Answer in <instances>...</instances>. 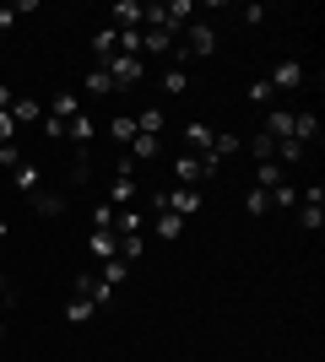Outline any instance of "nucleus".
<instances>
[{"mask_svg": "<svg viewBox=\"0 0 325 362\" xmlns=\"http://www.w3.org/2000/svg\"><path fill=\"white\" fill-rule=\"evenodd\" d=\"M173 179L185 184V189H195V184L217 179V163L212 157H195V151H179V157H173Z\"/></svg>", "mask_w": 325, "mask_h": 362, "instance_id": "f257e3e1", "label": "nucleus"}, {"mask_svg": "<svg viewBox=\"0 0 325 362\" xmlns=\"http://www.w3.org/2000/svg\"><path fill=\"white\" fill-rule=\"evenodd\" d=\"M71 298H87L93 308H108V303H114V287H108L98 271H81V276H71Z\"/></svg>", "mask_w": 325, "mask_h": 362, "instance_id": "f03ea898", "label": "nucleus"}, {"mask_svg": "<svg viewBox=\"0 0 325 362\" xmlns=\"http://www.w3.org/2000/svg\"><path fill=\"white\" fill-rule=\"evenodd\" d=\"M108 76H114V92H136L147 65H141V54H114V60H108Z\"/></svg>", "mask_w": 325, "mask_h": 362, "instance_id": "7ed1b4c3", "label": "nucleus"}, {"mask_svg": "<svg viewBox=\"0 0 325 362\" xmlns=\"http://www.w3.org/2000/svg\"><path fill=\"white\" fill-rule=\"evenodd\" d=\"M212 49H217V28H212V22H190V28H185V49H179V60H185V54H190V60H206Z\"/></svg>", "mask_w": 325, "mask_h": 362, "instance_id": "20e7f679", "label": "nucleus"}, {"mask_svg": "<svg viewBox=\"0 0 325 362\" xmlns=\"http://www.w3.org/2000/svg\"><path fill=\"white\" fill-rule=\"evenodd\" d=\"M266 81H271V92H298V87H304V65H298V60H277Z\"/></svg>", "mask_w": 325, "mask_h": 362, "instance_id": "39448f33", "label": "nucleus"}, {"mask_svg": "<svg viewBox=\"0 0 325 362\" xmlns=\"http://www.w3.org/2000/svg\"><path fill=\"white\" fill-rule=\"evenodd\" d=\"M136 195H141L136 173H114V184H108V206H136Z\"/></svg>", "mask_w": 325, "mask_h": 362, "instance_id": "423d86ee", "label": "nucleus"}, {"mask_svg": "<svg viewBox=\"0 0 325 362\" xmlns=\"http://www.w3.org/2000/svg\"><path fill=\"white\" fill-rule=\"evenodd\" d=\"M108 16H114V33H141V0H120Z\"/></svg>", "mask_w": 325, "mask_h": 362, "instance_id": "0eeeda50", "label": "nucleus"}, {"mask_svg": "<svg viewBox=\"0 0 325 362\" xmlns=\"http://www.w3.org/2000/svg\"><path fill=\"white\" fill-rule=\"evenodd\" d=\"M141 54H173V33L169 28H141Z\"/></svg>", "mask_w": 325, "mask_h": 362, "instance_id": "6e6552de", "label": "nucleus"}, {"mask_svg": "<svg viewBox=\"0 0 325 362\" xmlns=\"http://www.w3.org/2000/svg\"><path fill=\"white\" fill-rule=\"evenodd\" d=\"M261 136H271V141H293V114H287V108H271Z\"/></svg>", "mask_w": 325, "mask_h": 362, "instance_id": "1a4fd4ad", "label": "nucleus"}, {"mask_svg": "<svg viewBox=\"0 0 325 362\" xmlns=\"http://www.w3.org/2000/svg\"><path fill=\"white\" fill-rule=\"evenodd\" d=\"M93 54H98V65H108L114 54H120V33H114V28H98L93 33Z\"/></svg>", "mask_w": 325, "mask_h": 362, "instance_id": "9d476101", "label": "nucleus"}, {"mask_svg": "<svg viewBox=\"0 0 325 362\" xmlns=\"http://www.w3.org/2000/svg\"><path fill=\"white\" fill-rule=\"evenodd\" d=\"M87 255H93L98 265H103V259H120V238H114V233H93V238H87Z\"/></svg>", "mask_w": 325, "mask_h": 362, "instance_id": "9b49d317", "label": "nucleus"}, {"mask_svg": "<svg viewBox=\"0 0 325 362\" xmlns=\"http://www.w3.org/2000/svg\"><path fill=\"white\" fill-rule=\"evenodd\" d=\"M163 124H169V114H163V108H141V114H136V130H141V136H157V141H163Z\"/></svg>", "mask_w": 325, "mask_h": 362, "instance_id": "f8f14e48", "label": "nucleus"}, {"mask_svg": "<svg viewBox=\"0 0 325 362\" xmlns=\"http://www.w3.org/2000/svg\"><path fill=\"white\" fill-rule=\"evenodd\" d=\"M93 136H98V124H93V114H87V108H81L76 119L65 124V141H76V146H87V141H93Z\"/></svg>", "mask_w": 325, "mask_h": 362, "instance_id": "ddd939ff", "label": "nucleus"}, {"mask_svg": "<svg viewBox=\"0 0 325 362\" xmlns=\"http://www.w3.org/2000/svg\"><path fill=\"white\" fill-rule=\"evenodd\" d=\"M11 119L16 124H38L44 119V103H38V98H11Z\"/></svg>", "mask_w": 325, "mask_h": 362, "instance_id": "4468645a", "label": "nucleus"}, {"mask_svg": "<svg viewBox=\"0 0 325 362\" xmlns=\"http://www.w3.org/2000/svg\"><path fill=\"white\" fill-rule=\"evenodd\" d=\"M108 141L130 146V141H136V114H114V119H108Z\"/></svg>", "mask_w": 325, "mask_h": 362, "instance_id": "2eb2a0df", "label": "nucleus"}, {"mask_svg": "<svg viewBox=\"0 0 325 362\" xmlns=\"http://www.w3.org/2000/svg\"><path fill=\"white\" fill-rule=\"evenodd\" d=\"M11 184H16V189H22V195H38V168H33L28 157H22V163L11 168Z\"/></svg>", "mask_w": 325, "mask_h": 362, "instance_id": "dca6fc26", "label": "nucleus"}, {"mask_svg": "<svg viewBox=\"0 0 325 362\" xmlns=\"http://www.w3.org/2000/svg\"><path fill=\"white\" fill-rule=\"evenodd\" d=\"M255 179H261L255 189H266V195H271V189H282V184H287V168H282V163H261V173H255Z\"/></svg>", "mask_w": 325, "mask_h": 362, "instance_id": "f3484780", "label": "nucleus"}, {"mask_svg": "<svg viewBox=\"0 0 325 362\" xmlns=\"http://www.w3.org/2000/svg\"><path fill=\"white\" fill-rule=\"evenodd\" d=\"M239 146H244V141L233 136V130H217V136H212V151H206V157H212V163H222V157H233Z\"/></svg>", "mask_w": 325, "mask_h": 362, "instance_id": "a211bd4d", "label": "nucleus"}, {"mask_svg": "<svg viewBox=\"0 0 325 362\" xmlns=\"http://www.w3.org/2000/svg\"><path fill=\"white\" fill-rule=\"evenodd\" d=\"M125 233H141V211L136 206H114V238H125Z\"/></svg>", "mask_w": 325, "mask_h": 362, "instance_id": "6ab92c4d", "label": "nucleus"}, {"mask_svg": "<svg viewBox=\"0 0 325 362\" xmlns=\"http://www.w3.org/2000/svg\"><path fill=\"white\" fill-rule=\"evenodd\" d=\"M87 92H93V98H114V76H108V65H93V71H87Z\"/></svg>", "mask_w": 325, "mask_h": 362, "instance_id": "aec40b11", "label": "nucleus"}, {"mask_svg": "<svg viewBox=\"0 0 325 362\" xmlns=\"http://www.w3.org/2000/svg\"><path fill=\"white\" fill-rule=\"evenodd\" d=\"M125 151H130L136 163H152L157 151H163V141H157V136H141V130H136V141H130V146H125Z\"/></svg>", "mask_w": 325, "mask_h": 362, "instance_id": "412c9836", "label": "nucleus"}, {"mask_svg": "<svg viewBox=\"0 0 325 362\" xmlns=\"http://www.w3.org/2000/svg\"><path fill=\"white\" fill-rule=\"evenodd\" d=\"M212 136H217L212 124H185V141L195 146V157H206V151H212Z\"/></svg>", "mask_w": 325, "mask_h": 362, "instance_id": "4be33fe9", "label": "nucleus"}, {"mask_svg": "<svg viewBox=\"0 0 325 362\" xmlns=\"http://www.w3.org/2000/svg\"><path fill=\"white\" fill-rule=\"evenodd\" d=\"M314 136H320V119H314V114H293V141L298 146H309Z\"/></svg>", "mask_w": 325, "mask_h": 362, "instance_id": "5701e85b", "label": "nucleus"}, {"mask_svg": "<svg viewBox=\"0 0 325 362\" xmlns=\"http://www.w3.org/2000/svg\"><path fill=\"white\" fill-rule=\"evenodd\" d=\"M298 227H304V233H320V227H325V206H309V200H298Z\"/></svg>", "mask_w": 325, "mask_h": 362, "instance_id": "b1692460", "label": "nucleus"}, {"mask_svg": "<svg viewBox=\"0 0 325 362\" xmlns=\"http://www.w3.org/2000/svg\"><path fill=\"white\" fill-rule=\"evenodd\" d=\"M49 114H55V119H65V124H71V119H76V114H81V98H76V92H60V98H55V108H49Z\"/></svg>", "mask_w": 325, "mask_h": 362, "instance_id": "393cba45", "label": "nucleus"}, {"mask_svg": "<svg viewBox=\"0 0 325 362\" xmlns=\"http://www.w3.org/2000/svg\"><path fill=\"white\" fill-rule=\"evenodd\" d=\"M98 276H103L108 287L120 292V281H125V276H130V265H125V259H103V265H98Z\"/></svg>", "mask_w": 325, "mask_h": 362, "instance_id": "a878e982", "label": "nucleus"}, {"mask_svg": "<svg viewBox=\"0 0 325 362\" xmlns=\"http://www.w3.org/2000/svg\"><path fill=\"white\" fill-rule=\"evenodd\" d=\"M152 233H157V238H179V233H185V222H179V216H169V211H157V222H152Z\"/></svg>", "mask_w": 325, "mask_h": 362, "instance_id": "bb28decb", "label": "nucleus"}, {"mask_svg": "<svg viewBox=\"0 0 325 362\" xmlns=\"http://www.w3.org/2000/svg\"><path fill=\"white\" fill-rule=\"evenodd\" d=\"M190 87V76H185V65H169V71H163V92H169V98H179V92Z\"/></svg>", "mask_w": 325, "mask_h": 362, "instance_id": "cd10ccee", "label": "nucleus"}, {"mask_svg": "<svg viewBox=\"0 0 325 362\" xmlns=\"http://www.w3.org/2000/svg\"><path fill=\"white\" fill-rule=\"evenodd\" d=\"M93 314H98V308H93L87 298H71V303H65V319H71V325H87Z\"/></svg>", "mask_w": 325, "mask_h": 362, "instance_id": "c85d7f7f", "label": "nucleus"}, {"mask_svg": "<svg viewBox=\"0 0 325 362\" xmlns=\"http://www.w3.org/2000/svg\"><path fill=\"white\" fill-rule=\"evenodd\" d=\"M33 211H38V216H60V211H65V200H60V195H44V189H38V195H33Z\"/></svg>", "mask_w": 325, "mask_h": 362, "instance_id": "c756f323", "label": "nucleus"}, {"mask_svg": "<svg viewBox=\"0 0 325 362\" xmlns=\"http://www.w3.org/2000/svg\"><path fill=\"white\" fill-rule=\"evenodd\" d=\"M93 233H114V206H108V200L93 206Z\"/></svg>", "mask_w": 325, "mask_h": 362, "instance_id": "7c9ffc66", "label": "nucleus"}, {"mask_svg": "<svg viewBox=\"0 0 325 362\" xmlns=\"http://www.w3.org/2000/svg\"><path fill=\"white\" fill-rule=\"evenodd\" d=\"M244 211L249 216H266V211H271V195H266V189H249V195H244Z\"/></svg>", "mask_w": 325, "mask_h": 362, "instance_id": "2f4dec72", "label": "nucleus"}, {"mask_svg": "<svg viewBox=\"0 0 325 362\" xmlns=\"http://www.w3.org/2000/svg\"><path fill=\"white\" fill-rule=\"evenodd\" d=\"M249 151H255L261 163H277V141H271V136H255V141H249Z\"/></svg>", "mask_w": 325, "mask_h": 362, "instance_id": "473e14b6", "label": "nucleus"}, {"mask_svg": "<svg viewBox=\"0 0 325 362\" xmlns=\"http://www.w3.org/2000/svg\"><path fill=\"white\" fill-rule=\"evenodd\" d=\"M120 259H125V265L141 259V233H125V238H120Z\"/></svg>", "mask_w": 325, "mask_h": 362, "instance_id": "72a5a7b5", "label": "nucleus"}, {"mask_svg": "<svg viewBox=\"0 0 325 362\" xmlns=\"http://www.w3.org/2000/svg\"><path fill=\"white\" fill-rule=\"evenodd\" d=\"M38 130H44V141H65V119H55V114H44Z\"/></svg>", "mask_w": 325, "mask_h": 362, "instance_id": "f704fd0d", "label": "nucleus"}, {"mask_svg": "<svg viewBox=\"0 0 325 362\" xmlns=\"http://www.w3.org/2000/svg\"><path fill=\"white\" fill-rule=\"evenodd\" d=\"M249 103H271V81H266V76H261V81H249Z\"/></svg>", "mask_w": 325, "mask_h": 362, "instance_id": "c9c22d12", "label": "nucleus"}, {"mask_svg": "<svg viewBox=\"0 0 325 362\" xmlns=\"http://www.w3.org/2000/svg\"><path fill=\"white\" fill-rule=\"evenodd\" d=\"M0 146H16V119L11 114H0Z\"/></svg>", "mask_w": 325, "mask_h": 362, "instance_id": "e433bc0d", "label": "nucleus"}, {"mask_svg": "<svg viewBox=\"0 0 325 362\" xmlns=\"http://www.w3.org/2000/svg\"><path fill=\"white\" fill-rule=\"evenodd\" d=\"M271 200H277V206H298V189H293V184H282V189H271Z\"/></svg>", "mask_w": 325, "mask_h": 362, "instance_id": "4c0bfd02", "label": "nucleus"}, {"mask_svg": "<svg viewBox=\"0 0 325 362\" xmlns=\"http://www.w3.org/2000/svg\"><path fill=\"white\" fill-rule=\"evenodd\" d=\"M16 163H22V151H16V146H0V168H6V173H11Z\"/></svg>", "mask_w": 325, "mask_h": 362, "instance_id": "58836bf2", "label": "nucleus"}, {"mask_svg": "<svg viewBox=\"0 0 325 362\" xmlns=\"http://www.w3.org/2000/svg\"><path fill=\"white\" fill-rule=\"evenodd\" d=\"M11 22H16V6H0V33H11Z\"/></svg>", "mask_w": 325, "mask_h": 362, "instance_id": "ea45409f", "label": "nucleus"}, {"mask_svg": "<svg viewBox=\"0 0 325 362\" xmlns=\"http://www.w3.org/2000/svg\"><path fill=\"white\" fill-rule=\"evenodd\" d=\"M0 298H6V276H0Z\"/></svg>", "mask_w": 325, "mask_h": 362, "instance_id": "a19ab883", "label": "nucleus"}, {"mask_svg": "<svg viewBox=\"0 0 325 362\" xmlns=\"http://www.w3.org/2000/svg\"><path fill=\"white\" fill-rule=\"evenodd\" d=\"M0 238H6V222H0Z\"/></svg>", "mask_w": 325, "mask_h": 362, "instance_id": "79ce46f5", "label": "nucleus"}, {"mask_svg": "<svg viewBox=\"0 0 325 362\" xmlns=\"http://www.w3.org/2000/svg\"><path fill=\"white\" fill-rule=\"evenodd\" d=\"M0 335H6V325H0Z\"/></svg>", "mask_w": 325, "mask_h": 362, "instance_id": "37998d69", "label": "nucleus"}]
</instances>
